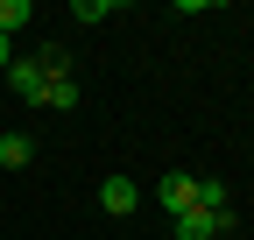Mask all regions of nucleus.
Listing matches in <instances>:
<instances>
[{
  "label": "nucleus",
  "instance_id": "nucleus-6",
  "mask_svg": "<svg viewBox=\"0 0 254 240\" xmlns=\"http://www.w3.org/2000/svg\"><path fill=\"white\" fill-rule=\"evenodd\" d=\"M43 106L71 113V106H78V78H71V71H57V78H50V99H43Z\"/></svg>",
  "mask_w": 254,
  "mask_h": 240
},
{
  "label": "nucleus",
  "instance_id": "nucleus-3",
  "mask_svg": "<svg viewBox=\"0 0 254 240\" xmlns=\"http://www.w3.org/2000/svg\"><path fill=\"white\" fill-rule=\"evenodd\" d=\"M99 205H106L113 219H127L141 205V184H134V177H106V184H99Z\"/></svg>",
  "mask_w": 254,
  "mask_h": 240
},
{
  "label": "nucleus",
  "instance_id": "nucleus-8",
  "mask_svg": "<svg viewBox=\"0 0 254 240\" xmlns=\"http://www.w3.org/2000/svg\"><path fill=\"white\" fill-rule=\"evenodd\" d=\"M71 14H78V21H106V14H113V0H78Z\"/></svg>",
  "mask_w": 254,
  "mask_h": 240
},
{
  "label": "nucleus",
  "instance_id": "nucleus-5",
  "mask_svg": "<svg viewBox=\"0 0 254 240\" xmlns=\"http://www.w3.org/2000/svg\"><path fill=\"white\" fill-rule=\"evenodd\" d=\"M28 21H36V7H28V0H0V36H21Z\"/></svg>",
  "mask_w": 254,
  "mask_h": 240
},
{
  "label": "nucleus",
  "instance_id": "nucleus-9",
  "mask_svg": "<svg viewBox=\"0 0 254 240\" xmlns=\"http://www.w3.org/2000/svg\"><path fill=\"white\" fill-rule=\"evenodd\" d=\"M7 64H14V43H7V36H0V78H7Z\"/></svg>",
  "mask_w": 254,
  "mask_h": 240
},
{
  "label": "nucleus",
  "instance_id": "nucleus-2",
  "mask_svg": "<svg viewBox=\"0 0 254 240\" xmlns=\"http://www.w3.org/2000/svg\"><path fill=\"white\" fill-rule=\"evenodd\" d=\"M155 205H163L170 219H177V212H190V205H198V177H184V170H170L163 184H155Z\"/></svg>",
  "mask_w": 254,
  "mask_h": 240
},
{
  "label": "nucleus",
  "instance_id": "nucleus-4",
  "mask_svg": "<svg viewBox=\"0 0 254 240\" xmlns=\"http://www.w3.org/2000/svg\"><path fill=\"white\" fill-rule=\"evenodd\" d=\"M177 240H219V219L205 205H190V212H177Z\"/></svg>",
  "mask_w": 254,
  "mask_h": 240
},
{
  "label": "nucleus",
  "instance_id": "nucleus-7",
  "mask_svg": "<svg viewBox=\"0 0 254 240\" xmlns=\"http://www.w3.org/2000/svg\"><path fill=\"white\" fill-rule=\"evenodd\" d=\"M28 156H36V141H28V134H0V163H7V170H21Z\"/></svg>",
  "mask_w": 254,
  "mask_h": 240
},
{
  "label": "nucleus",
  "instance_id": "nucleus-1",
  "mask_svg": "<svg viewBox=\"0 0 254 240\" xmlns=\"http://www.w3.org/2000/svg\"><path fill=\"white\" fill-rule=\"evenodd\" d=\"M7 85H14V99L43 106V99H50V71H43V57H14V64H7Z\"/></svg>",
  "mask_w": 254,
  "mask_h": 240
}]
</instances>
